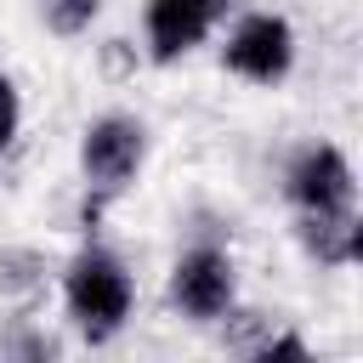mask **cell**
I'll list each match as a JSON object with an SVG mask.
<instances>
[{"instance_id":"cell-1","label":"cell","mask_w":363,"mask_h":363,"mask_svg":"<svg viewBox=\"0 0 363 363\" xmlns=\"http://www.w3.org/2000/svg\"><path fill=\"white\" fill-rule=\"evenodd\" d=\"M62 301H68V318H74L91 340H108V335L130 318L136 289H130L125 261L91 244L85 255H74V267H68V278H62Z\"/></svg>"},{"instance_id":"cell-2","label":"cell","mask_w":363,"mask_h":363,"mask_svg":"<svg viewBox=\"0 0 363 363\" xmlns=\"http://www.w3.org/2000/svg\"><path fill=\"white\" fill-rule=\"evenodd\" d=\"M142 153H147V130L125 113H108L96 125H85V142H79V170L96 193H125L130 176L142 170Z\"/></svg>"},{"instance_id":"cell-3","label":"cell","mask_w":363,"mask_h":363,"mask_svg":"<svg viewBox=\"0 0 363 363\" xmlns=\"http://www.w3.org/2000/svg\"><path fill=\"white\" fill-rule=\"evenodd\" d=\"M221 62L250 85H278L289 74V62H295V28L284 17H272V11H250L233 28V40L221 45Z\"/></svg>"},{"instance_id":"cell-4","label":"cell","mask_w":363,"mask_h":363,"mask_svg":"<svg viewBox=\"0 0 363 363\" xmlns=\"http://www.w3.org/2000/svg\"><path fill=\"white\" fill-rule=\"evenodd\" d=\"M170 301L187 318H221L233 306V261H227V250H210V244L187 250L176 261V272H170Z\"/></svg>"},{"instance_id":"cell-5","label":"cell","mask_w":363,"mask_h":363,"mask_svg":"<svg viewBox=\"0 0 363 363\" xmlns=\"http://www.w3.org/2000/svg\"><path fill=\"white\" fill-rule=\"evenodd\" d=\"M289 199H295L306 216L352 210V164H346V153L329 147V142L306 147V153L289 164Z\"/></svg>"},{"instance_id":"cell-6","label":"cell","mask_w":363,"mask_h":363,"mask_svg":"<svg viewBox=\"0 0 363 363\" xmlns=\"http://www.w3.org/2000/svg\"><path fill=\"white\" fill-rule=\"evenodd\" d=\"M221 11H227V0H147V51H153V62L187 57L216 28Z\"/></svg>"},{"instance_id":"cell-7","label":"cell","mask_w":363,"mask_h":363,"mask_svg":"<svg viewBox=\"0 0 363 363\" xmlns=\"http://www.w3.org/2000/svg\"><path fill=\"white\" fill-rule=\"evenodd\" d=\"M301 238H306V250H312L318 261H329V267H346V261H357V250H363V233H357V216H352V210L306 216V221H301Z\"/></svg>"},{"instance_id":"cell-8","label":"cell","mask_w":363,"mask_h":363,"mask_svg":"<svg viewBox=\"0 0 363 363\" xmlns=\"http://www.w3.org/2000/svg\"><path fill=\"white\" fill-rule=\"evenodd\" d=\"M96 6H102V0H51L45 11H51V28H57V34H79V28H91Z\"/></svg>"},{"instance_id":"cell-9","label":"cell","mask_w":363,"mask_h":363,"mask_svg":"<svg viewBox=\"0 0 363 363\" xmlns=\"http://www.w3.org/2000/svg\"><path fill=\"white\" fill-rule=\"evenodd\" d=\"M17 125H23V102H17V85L0 74V147L17 136Z\"/></svg>"},{"instance_id":"cell-10","label":"cell","mask_w":363,"mask_h":363,"mask_svg":"<svg viewBox=\"0 0 363 363\" xmlns=\"http://www.w3.org/2000/svg\"><path fill=\"white\" fill-rule=\"evenodd\" d=\"M261 357H267V363H278V357H289V363H306V357H312V346H306L301 335H278V340H267V346H261Z\"/></svg>"}]
</instances>
